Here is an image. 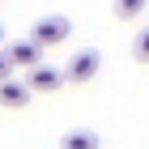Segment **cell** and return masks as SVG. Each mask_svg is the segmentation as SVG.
<instances>
[{"label": "cell", "instance_id": "cell-4", "mask_svg": "<svg viewBox=\"0 0 149 149\" xmlns=\"http://www.w3.org/2000/svg\"><path fill=\"white\" fill-rule=\"evenodd\" d=\"M4 56H9L13 68H30V64H38V60H43V47H38L34 38H17L13 47H4Z\"/></svg>", "mask_w": 149, "mask_h": 149}, {"label": "cell", "instance_id": "cell-8", "mask_svg": "<svg viewBox=\"0 0 149 149\" xmlns=\"http://www.w3.org/2000/svg\"><path fill=\"white\" fill-rule=\"evenodd\" d=\"M132 60H136V64H149V26L132 38Z\"/></svg>", "mask_w": 149, "mask_h": 149}, {"label": "cell", "instance_id": "cell-9", "mask_svg": "<svg viewBox=\"0 0 149 149\" xmlns=\"http://www.w3.org/2000/svg\"><path fill=\"white\" fill-rule=\"evenodd\" d=\"M13 72V64H9V56H4V47H0V77H9Z\"/></svg>", "mask_w": 149, "mask_h": 149}, {"label": "cell", "instance_id": "cell-10", "mask_svg": "<svg viewBox=\"0 0 149 149\" xmlns=\"http://www.w3.org/2000/svg\"><path fill=\"white\" fill-rule=\"evenodd\" d=\"M0 47H4V26H0Z\"/></svg>", "mask_w": 149, "mask_h": 149}, {"label": "cell", "instance_id": "cell-6", "mask_svg": "<svg viewBox=\"0 0 149 149\" xmlns=\"http://www.w3.org/2000/svg\"><path fill=\"white\" fill-rule=\"evenodd\" d=\"M60 149H98V132H90V128H72V132H64Z\"/></svg>", "mask_w": 149, "mask_h": 149}, {"label": "cell", "instance_id": "cell-5", "mask_svg": "<svg viewBox=\"0 0 149 149\" xmlns=\"http://www.w3.org/2000/svg\"><path fill=\"white\" fill-rule=\"evenodd\" d=\"M30 102V90H26V81H13L9 77H0V107H9V111H17V107Z\"/></svg>", "mask_w": 149, "mask_h": 149}, {"label": "cell", "instance_id": "cell-1", "mask_svg": "<svg viewBox=\"0 0 149 149\" xmlns=\"http://www.w3.org/2000/svg\"><path fill=\"white\" fill-rule=\"evenodd\" d=\"M68 34H72V22L64 17V13H47V17H38V22L30 26V38H34L38 47H56Z\"/></svg>", "mask_w": 149, "mask_h": 149}, {"label": "cell", "instance_id": "cell-7", "mask_svg": "<svg viewBox=\"0 0 149 149\" xmlns=\"http://www.w3.org/2000/svg\"><path fill=\"white\" fill-rule=\"evenodd\" d=\"M145 4L149 0H115V17H119V22H132V17L145 13Z\"/></svg>", "mask_w": 149, "mask_h": 149}, {"label": "cell", "instance_id": "cell-2", "mask_svg": "<svg viewBox=\"0 0 149 149\" xmlns=\"http://www.w3.org/2000/svg\"><path fill=\"white\" fill-rule=\"evenodd\" d=\"M98 68H102V51L81 47V51H72V60H68L60 72H64V81H72V85H85V81H90Z\"/></svg>", "mask_w": 149, "mask_h": 149}, {"label": "cell", "instance_id": "cell-3", "mask_svg": "<svg viewBox=\"0 0 149 149\" xmlns=\"http://www.w3.org/2000/svg\"><path fill=\"white\" fill-rule=\"evenodd\" d=\"M60 85H64V72L51 68V64H43V60L26 68V90L30 94H56Z\"/></svg>", "mask_w": 149, "mask_h": 149}]
</instances>
